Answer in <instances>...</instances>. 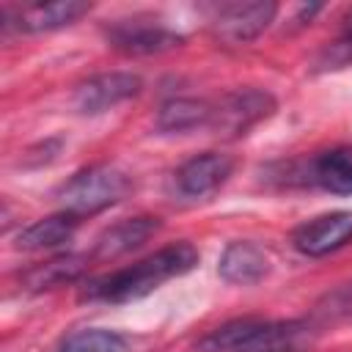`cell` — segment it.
<instances>
[{
  "label": "cell",
  "mask_w": 352,
  "mask_h": 352,
  "mask_svg": "<svg viewBox=\"0 0 352 352\" xmlns=\"http://www.w3.org/2000/svg\"><path fill=\"white\" fill-rule=\"evenodd\" d=\"M195 264H198V250L190 242H170L132 267L94 278L85 286L82 297L102 300V302H132V300L151 294L165 280L190 272Z\"/></svg>",
  "instance_id": "1"
},
{
  "label": "cell",
  "mask_w": 352,
  "mask_h": 352,
  "mask_svg": "<svg viewBox=\"0 0 352 352\" xmlns=\"http://www.w3.org/2000/svg\"><path fill=\"white\" fill-rule=\"evenodd\" d=\"M88 11H91V3H82V0H52V3H28L16 8L14 16L8 14V8H3V19H14L16 30L22 33H50L77 22Z\"/></svg>",
  "instance_id": "11"
},
{
  "label": "cell",
  "mask_w": 352,
  "mask_h": 352,
  "mask_svg": "<svg viewBox=\"0 0 352 352\" xmlns=\"http://www.w3.org/2000/svg\"><path fill=\"white\" fill-rule=\"evenodd\" d=\"M58 352H129V349L118 333H110L102 327H88V330H77V333L66 336L63 344L58 346Z\"/></svg>",
  "instance_id": "18"
},
{
  "label": "cell",
  "mask_w": 352,
  "mask_h": 352,
  "mask_svg": "<svg viewBox=\"0 0 352 352\" xmlns=\"http://www.w3.org/2000/svg\"><path fill=\"white\" fill-rule=\"evenodd\" d=\"M157 231H160V217H151V214H138V217L118 220L96 236L91 258H96V261L121 258V256L138 250L140 245H146Z\"/></svg>",
  "instance_id": "10"
},
{
  "label": "cell",
  "mask_w": 352,
  "mask_h": 352,
  "mask_svg": "<svg viewBox=\"0 0 352 352\" xmlns=\"http://www.w3.org/2000/svg\"><path fill=\"white\" fill-rule=\"evenodd\" d=\"M275 113V96L261 88H236L212 107L209 126L223 138H242Z\"/></svg>",
  "instance_id": "3"
},
{
  "label": "cell",
  "mask_w": 352,
  "mask_h": 352,
  "mask_svg": "<svg viewBox=\"0 0 352 352\" xmlns=\"http://www.w3.org/2000/svg\"><path fill=\"white\" fill-rule=\"evenodd\" d=\"M234 170V160L220 151H204L182 162L173 173V190L184 201H201L217 192Z\"/></svg>",
  "instance_id": "6"
},
{
  "label": "cell",
  "mask_w": 352,
  "mask_h": 352,
  "mask_svg": "<svg viewBox=\"0 0 352 352\" xmlns=\"http://www.w3.org/2000/svg\"><path fill=\"white\" fill-rule=\"evenodd\" d=\"M316 341V327L308 319H283L256 327V333L239 346V352H308Z\"/></svg>",
  "instance_id": "9"
},
{
  "label": "cell",
  "mask_w": 352,
  "mask_h": 352,
  "mask_svg": "<svg viewBox=\"0 0 352 352\" xmlns=\"http://www.w3.org/2000/svg\"><path fill=\"white\" fill-rule=\"evenodd\" d=\"M88 261H94V258L91 256H80V253H63V256H55V258H50L44 264L30 267L22 275V283L30 292L58 289V286H66V283L80 280L88 272Z\"/></svg>",
  "instance_id": "14"
},
{
  "label": "cell",
  "mask_w": 352,
  "mask_h": 352,
  "mask_svg": "<svg viewBox=\"0 0 352 352\" xmlns=\"http://www.w3.org/2000/svg\"><path fill=\"white\" fill-rule=\"evenodd\" d=\"M258 324H261V319H256V316L231 319V322L214 327L212 333H206L195 344V352H239V346L256 333Z\"/></svg>",
  "instance_id": "17"
},
{
  "label": "cell",
  "mask_w": 352,
  "mask_h": 352,
  "mask_svg": "<svg viewBox=\"0 0 352 352\" xmlns=\"http://www.w3.org/2000/svg\"><path fill=\"white\" fill-rule=\"evenodd\" d=\"M129 187H132L129 176L116 165L102 162V165L82 168L58 190L60 212H69L80 220L88 214H99L116 206L118 201H124Z\"/></svg>",
  "instance_id": "2"
},
{
  "label": "cell",
  "mask_w": 352,
  "mask_h": 352,
  "mask_svg": "<svg viewBox=\"0 0 352 352\" xmlns=\"http://www.w3.org/2000/svg\"><path fill=\"white\" fill-rule=\"evenodd\" d=\"M270 267H272L270 253L264 248H258L256 242H248V239L228 242L226 250L220 253V261H217L220 278L228 283H236V286L258 283L261 278L270 275Z\"/></svg>",
  "instance_id": "12"
},
{
  "label": "cell",
  "mask_w": 352,
  "mask_h": 352,
  "mask_svg": "<svg viewBox=\"0 0 352 352\" xmlns=\"http://www.w3.org/2000/svg\"><path fill=\"white\" fill-rule=\"evenodd\" d=\"M352 242V212H327L319 214L292 234V245L302 256H327Z\"/></svg>",
  "instance_id": "8"
},
{
  "label": "cell",
  "mask_w": 352,
  "mask_h": 352,
  "mask_svg": "<svg viewBox=\"0 0 352 352\" xmlns=\"http://www.w3.org/2000/svg\"><path fill=\"white\" fill-rule=\"evenodd\" d=\"M212 121V107L204 99H190V96H176L160 104L157 110V129L165 135L173 132H190L198 126H206Z\"/></svg>",
  "instance_id": "16"
},
{
  "label": "cell",
  "mask_w": 352,
  "mask_h": 352,
  "mask_svg": "<svg viewBox=\"0 0 352 352\" xmlns=\"http://www.w3.org/2000/svg\"><path fill=\"white\" fill-rule=\"evenodd\" d=\"M278 14V3L272 0H250V3H220L214 6L212 16V33L228 44V47H242L258 38L270 22Z\"/></svg>",
  "instance_id": "4"
},
{
  "label": "cell",
  "mask_w": 352,
  "mask_h": 352,
  "mask_svg": "<svg viewBox=\"0 0 352 352\" xmlns=\"http://www.w3.org/2000/svg\"><path fill=\"white\" fill-rule=\"evenodd\" d=\"M140 85H143L140 77L132 72H102V74L82 80L74 88L72 104L82 116H99V113H107V110L124 104L126 99L138 96Z\"/></svg>",
  "instance_id": "5"
},
{
  "label": "cell",
  "mask_w": 352,
  "mask_h": 352,
  "mask_svg": "<svg viewBox=\"0 0 352 352\" xmlns=\"http://www.w3.org/2000/svg\"><path fill=\"white\" fill-rule=\"evenodd\" d=\"M107 41L126 55H160L176 50L184 38L154 19L132 16V19H116L107 28Z\"/></svg>",
  "instance_id": "7"
},
{
  "label": "cell",
  "mask_w": 352,
  "mask_h": 352,
  "mask_svg": "<svg viewBox=\"0 0 352 352\" xmlns=\"http://www.w3.org/2000/svg\"><path fill=\"white\" fill-rule=\"evenodd\" d=\"M305 182L336 192V195H352V146H338L330 151L316 154L308 160Z\"/></svg>",
  "instance_id": "13"
},
{
  "label": "cell",
  "mask_w": 352,
  "mask_h": 352,
  "mask_svg": "<svg viewBox=\"0 0 352 352\" xmlns=\"http://www.w3.org/2000/svg\"><path fill=\"white\" fill-rule=\"evenodd\" d=\"M344 36H352V8H349V14L344 16Z\"/></svg>",
  "instance_id": "19"
},
{
  "label": "cell",
  "mask_w": 352,
  "mask_h": 352,
  "mask_svg": "<svg viewBox=\"0 0 352 352\" xmlns=\"http://www.w3.org/2000/svg\"><path fill=\"white\" fill-rule=\"evenodd\" d=\"M80 226V217L69 214V212H58V214H50V217H41L36 223H30L28 228L19 231L16 236V248L19 250H52V248H60L63 242H69L74 236Z\"/></svg>",
  "instance_id": "15"
}]
</instances>
